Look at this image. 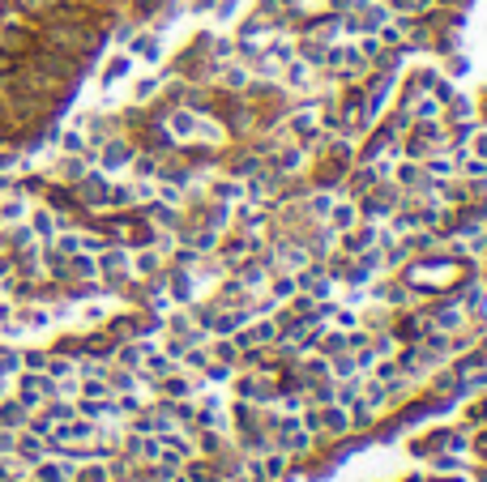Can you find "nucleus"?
Wrapping results in <instances>:
<instances>
[{"instance_id":"obj_1","label":"nucleus","mask_w":487,"mask_h":482,"mask_svg":"<svg viewBox=\"0 0 487 482\" xmlns=\"http://www.w3.org/2000/svg\"><path fill=\"white\" fill-rule=\"evenodd\" d=\"M26 4H30V9H43V4H47V0H26Z\"/></svg>"}]
</instances>
